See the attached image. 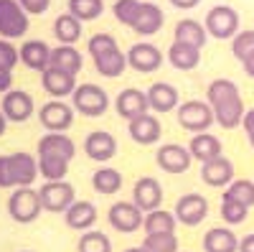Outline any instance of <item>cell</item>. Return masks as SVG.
Listing matches in <instances>:
<instances>
[{
  "label": "cell",
  "mask_w": 254,
  "mask_h": 252,
  "mask_svg": "<svg viewBox=\"0 0 254 252\" xmlns=\"http://www.w3.org/2000/svg\"><path fill=\"white\" fill-rule=\"evenodd\" d=\"M38 171L46 181H64L69 173V161L56 156H38Z\"/></svg>",
  "instance_id": "d590c367"
},
{
  "label": "cell",
  "mask_w": 254,
  "mask_h": 252,
  "mask_svg": "<svg viewBox=\"0 0 254 252\" xmlns=\"http://www.w3.org/2000/svg\"><path fill=\"white\" fill-rule=\"evenodd\" d=\"M0 188H18L10 156H0Z\"/></svg>",
  "instance_id": "bcb514c9"
},
{
  "label": "cell",
  "mask_w": 254,
  "mask_h": 252,
  "mask_svg": "<svg viewBox=\"0 0 254 252\" xmlns=\"http://www.w3.org/2000/svg\"><path fill=\"white\" fill-rule=\"evenodd\" d=\"M224 194L252 209L254 206V181H249V178H234V181L226 186Z\"/></svg>",
  "instance_id": "f35d334b"
},
{
  "label": "cell",
  "mask_w": 254,
  "mask_h": 252,
  "mask_svg": "<svg viewBox=\"0 0 254 252\" xmlns=\"http://www.w3.org/2000/svg\"><path fill=\"white\" fill-rule=\"evenodd\" d=\"M20 61V51L10 44V41H5V38H0V67L3 69H10L13 72V67Z\"/></svg>",
  "instance_id": "f6af8a7d"
},
{
  "label": "cell",
  "mask_w": 254,
  "mask_h": 252,
  "mask_svg": "<svg viewBox=\"0 0 254 252\" xmlns=\"http://www.w3.org/2000/svg\"><path fill=\"white\" fill-rule=\"evenodd\" d=\"M247 214H249V206H244V204H239V201H234L231 196L224 194V199H221V219H224L229 227L242 224V222L247 219Z\"/></svg>",
  "instance_id": "ab89813d"
},
{
  "label": "cell",
  "mask_w": 254,
  "mask_h": 252,
  "mask_svg": "<svg viewBox=\"0 0 254 252\" xmlns=\"http://www.w3.org/2000/svg\"><path fill=\"white\" fill-rule=\"evenodd\" d=\"M176 219L178 224H186V227H198L206 214H208V201L206 196L201 194H183L178 201H176Z\"/></svg>",
  "instance_id": "8fae6325"
},
{
  "label": "cell",
  "mask_w": 254,
  "mask_h": 252,
  "mask_svg": "<svg viewBox=\"0 0 254 252\" xmlns=\"http://www.w3.org/2000/svg\"><path fill=\"white\" fill-rule=\"evenodd\" d=\"M125 252H147V250H145V247H142V245H140V247H127V250H125Z\"/></svg>",
  "instance_id": "11a10c76"
},
{
  "label": "cell",
  "mask_w": 254,
  "mask_h": 252,
  "mask_svg": "<svg viewBox=\"0 0 254 252\" xmlns=\"http://www.w3.org/2000/svg\"><path fill=\"white\" fill-rule=\"evenodd\" d=\"M127 67H130V64H127V54H122L120 49L107 51V54H102V56L94 59V69H97L102 77H107V79L120 77Z\"/></svg>",
  "instance_id": "d6a6232c"
},
{
  "label": "cell",
  "mask_w": 254,
  "mask_h": 252,
  "mask_svg": "<svg viewBox=\"0 0 254 252\" xmlns=\"http://www.w3.org/2000/svg\"><path fill=\"white\" fill-rule=\"evenodd\" d=\"M71 107L84 117H102L110 107V97L99 84H79L71 94Z\"/></svg>",
  "instance_id": "7a4b0ae2"
},
{
  "label": "cell",
  "mask_w": 254,
  "mask_h": 252,
  "mask_svg": "<svg viewBox=\"0 0 254 252\" xmlns=\"http://www.w3.org/2000/svg\"><path fill=\"white\" fill-rule=\"evenodd\" d=\"M155 161H158V166L163 168L165 173L178 176V173H186L188 168H190L193 156H190L188 148H183V145H178V143H165V145H160V148H158Z\"/></svg>",
  "instance_id": "9c48e42d"
},
{
  "label": "cell",
  "mask_w": 254,
  "mask_h": 252,
  "mask_svg": "<svg viewBox=\"0 0 254 252\" xmlns=\"http://www.w3.org/2000/svg\"><path fill=\"white\" fill-rule=\"evenodd\" d=\"M242 67H244V74L254 79V54H252V56H249L247 61H242Z\"/></svg>",
  "instance_id": "f5cc1de1"
},
{
  "label": "cell",
  "mask_w": 254,
  "mask_h": 252,
  "mask_svg": "<svg viewBox=\"0 0 254 252\" xmlns=\"http://www.w3.org/2000/svg\"><path fill=\"white\" fill-rule=\"evenodd\" d=\"M76 250L79 252H112V242L99 229H89V232H81Z\"/></svg>",
  "instance_id": "8d00e7d4"
},
{
  "label": "cell",
  "mask_w": 254,
  "mask_h": 252,
  "mask_svg": "<svg viewBox=\"0 0 254 252\" xmlns=\"http://www.w3.org/2000/svg\"><path fill=\"white\" fill-rule=\"evenodd\" d=\"M54 36L61 41V46H74L81 38V20L71 13H64L54 20Z\"/></svg>",
  "instance_id": "4dcf8cb0"
},
{
  "label": "cell",
  "mask_w": 254,
  "mask_h": 252,
  "mask_svg": "<svg viewBox=\"0 0 254 252\" xmlns=\"http://www.w3.org/2000/svg\"><path fill=\"white\" fill-rule=\"evenodd\" d=\"M18 51H20V61H23L28 69H33V72H46L51 67V49H49L46 41L31 38Z\"/></svg>",
  "instance_id": "ffe728a7"
},
{
  "label": "cell",
  "mask_w": 254,
  "mask_h": 252,
  "mask_svg": "<svg viewBox=\"0 0 254 252\" xmlns=\"http://www.w3.org/2000/svg\"><path fill=\"white\" fill-rule=\"evenodd\" d=\"M171 3H173L176 8H181V10H188V8H196L201 0H171Z\"/></svg>",
  "instance_id": "816d5d0a"
},
{
  "label": "cell",
  "mask_w": 254,
  "mask_h": 252,
  "mask_svg": "<svg viewBox=\"0 0 254 252\" xmlns=\"http://www.w3.org/2000/svg\"><path fill=\"white\" fill-rule=\"evenodd\" d=\"M168 61H171L176 69H181V72H190V69L198 67V61H201V49L173 41L171 49H168Z\"/></svg>",
  "instance_id": "83f0119b"
},
{
  "label": "cell",
  "mask_w": 254,
  "mask_h": 252,
  "mask_svg": "<svg viewBox=\"0 0 254 252\" xmlns=\"http://www.w3.org/2000/svg\"><path fill=\"white\" fill-rule=\"evenodd\" d=\"M44 212L38 191H33L31 186L26 188H13V194L8 199V214L18 222V224H31L38 219V214Z\"/></svg>",
  "instance_id": "3957f363"
},
{
  "label": "cell",
  "mask_w": 254,
  "mask_h": 252,
  "mask_svg": "<svg viewBox=\"0 0 254 252\" xmlns=\"http://www.w3.org/2000/svg\"><path fill=\"white\" fill-rule=\"evenodd\" d=\"M163 20H165V15H163V10L155 3H142L132 31L140 33V36H153V33H158L163 28Z\"/></svg>",
  "instance_id": "4316f807"
},
{
  "label": "cell",
  "mask_w": 254,
  "mask_h": 252,
  "mask_svg": "<svg viewBox=\"0 0 254 252\" xmlns=\"http://www.w3.org/2000/svg\"><path fill=\"white\" fill-rule=\"evenodd\" d=\"M10 89H13V72L0 67V92H3V94H8Z\"/></svg>",
  "instance_id": "c3c4849f"
},
{
  "label": "cell",
  "mask_w": 254,
  "mask_h": 252,
  "mask_svg": "<svg viewBox=\"0 0 254 252\" xmlns=\"http://www.w3.org/2000/svg\"><path fill=\"white\" fill-rule=\"evenodd\" d=\"M132 201L137 209H142L145 214L150 212H158L163 206V186L150 178V176H142L137 183H135V191H132Z\"/></svg>",
  "instance_id": "5bb4252c"
},
{
  "label": "cell",
  "mask_w": 254,
  "mask_h": 252,
  "mask_svg": "<svg viewBox=\"0 0 254 252\" xmlns=\"http://www.w3.org/2000/svg\"><path fill=\"white\" fill-rule=\"evenodd\" d=\"M23 252H31V250H23Z\"/></svg>",
  "instance_id": "6f0895ef"
},
{
  "label": "cell",
  "mask_w": 254,
  "mask_h": 252,
  "mask_svg": "<svg viewBox=\"0 0 254 252\" xmlns=\"http://www.w3.org/2000/svg\"><path fill=\"white\" fill-rule=\"evenodd\" d=\"M242 128H244L247 138H254V110H247V115H244V122H242Z\"/></svg>",
  "instance_id": "681fc988"
},
{
  "label": "cell",
  "mask_w": 254,
  "mask_h": 252,
  "mask_svg": "<svg viewBox=\"0 0 254 252\" xmlns=\"http://www.w3.org/2000/svg\"><path fill=\"white\" fill-rule=\"evenodd\" d=\"M178 219L173 212H165V209H158V212L145 214V224L142 229L147 235H176Z\"/></svg>",
  "instance_id": "1f68e13d"
},
{
  "label": "cell",
  "mask_w": 254,
  "mask_h": 252,
  "mask_svg": "<svg viewBox=\"0 0 254 252\" xmlns=\"http://www.w3.org/2000/svg\"><path fill=\"white\" fill-rule=\"evenodd\" d=\"M84 153L97 163H107L117 153V138L107 130H92L84 138Z\"/></svg>",
  "instance_id": "4fadbf2b"
},
{
  "label": "cell",
  "mask_w": 254,
  "mask_h": 252,
  "mask_svg": "<svg viewBox=\"0 0 254 252\" xmlns=\"http://www.w3.org/2000/svg\"><path fill=\"white\" fill-rule=\"evenodd\" d=\"M127 133H130V138L137 145H155L163 135V125L155 115L147 112V115H142V117H137L127 125Z\"/></svg>",
  "instance_id": "e0dca14e"
},
{
  "label": "cell",
  "mask_w": 254,
  "mask_h": 252,
  "mask_svg": "<svg viewBox=\"0 0 254 252\" xmlns=\"http://www.w3.org/2000/svg\"><path fill=\"white\" fill-rule=\"evenodd\" d=\"M206 38H208V31H206L203 23H198V20H193V18L178 20V26H176V41L178 44H188V46L201 49L206 44Z\"/></svg>",
  "instance_id": "f1b7e54d"
},
{
  "label": "cell",
  "mask_w": 254,
  "mask_h": 252,
  "mask_svg": "<svg viewBox=\"0 0 254 252\" xmlns=\"http://www.w3.org/2000/svg\"><path fill=\"white\" fill-rule=\"evenodd\" d=\"M206 252H239V237L229 227H211L203 235Z\"/></svg>",
  "instance_id": "7402d4cb"
},
{
  "label": "cell",
  "mask_w": 254,
  "mask_h": 252,
  "mask_svg": "<svg viewBox=\"0 0 254 252\" xmlns=\"http://www.w3.org/2000/svg\"><path fill=\"white\" fill-rule=\"evenodd\" d=\"M115 49H117V41L110 33H94L89 38V54H92V59L107 54V51H115Z\"/></svg>",
  "instance_id": "ee69618b"
},
{
  "label": "cell",
  "mask_w": 254,
  "mask_h": 252,
  "mask_svg": "<svg viewBox=\"0 0 254 252\" xmlns=\"http://www.w3.org/2000/svg\"><path fill=\"white\" fill-rule=\"evenodd\" d=\"M64 217H66V224H69L71 229L89 232V229L94 227V222H97V206H94L92 201H74Z\"/></svg>",
  "instance_id": "d4e9b609"
},
{
  "label": "cell",
  "mask_w": 254,
  "mask_h": 252,
  "mask_svg": "<svg viewBox=\"0 0 254 252\" xmlns=\"http://www.w3.org/2000/svg\"><path fill=\"white\" fill-rule=\"evenodd\" d=\"M203 26L214 38H234L239 33V13L231 5H214L206 13Z\"/></svg>",
  "instance_id": "8992f818"
},
{
  "label": "cell",
  "mask_w": 254,
  "mask_h": 252,
  "mask_svg": "<svg viewBox=\"0 0 254 252\" xmlns=\"http://www.w3.org/2000/svg\"><path fill=\"white\" fill-rule=\"evenodd\" d=\"M231 54L239 61H247L254 54V31H239L231 38Z\"/></svg>",
  "instance_id": "7bdbcfd3"
},
{
  "label": "cell",
  "mask_w": 254,
  "mask_h": 252,
  "mask_svg": "<svg viewBox=\"0 0 254 252\" xmlns=\"http://www.w3.org/2000/svg\"><path fill=\"white\" fill-rule=\"evenodd\" d=\"M107 217H110L112 229H117V232H122V235L137 232V229H142V224H145V212L135 206V201H117V204H112Z\"/></svg>",
  "instance_id": "ba28073f"
},
{
  "label": "cell",
  "mask_w": 254,
  "mask_h": 252,
  "mask_svg": "<svg viewBox=\"0 0 254 252\" xmlns=\"http://www.w3.org/2000/svg\"><path fill=\"white\" fill-rule=\"evenodd\" d=\"M41 204H44V212L51 214H66L69 206L76 201V191L69 181H46L44 186L38 188Z\"/></svg>",
  "instance_id": "277c9868"
},
{
  "label": "cell",
  "mask_w": 254,
  "mask_h": 252,
  "mask_svg": "<svg viewBox=\"0 0 254 252\" xmlns=\"http://www.w3.org/2000/svg\"><path fill=\"white\" fill-rule=\"evenodd\" d=\"M249 145H252V151H254V138H249Z\"/></svg>",
  "instance_id": "9f6ffc18"
},
{
  "label": "cell",
  "mask_w": 254,
  "mask_h": 252,
  "mask_svg": "<svg viewBox=\"0 0 254 252\" xmlns=\"http://www.w3.org/2000/svg\"><path fill=\"white\" fill-rule=\"evenodd\" d=\"M41 87L46 89V94L61 99V97H71L76 92V77L69 72H61L56 67H49L46 72H41Z\"/></svg>",
  "instance_id": "9a60e30c"
},
{
  "label": "cell",
  "mask_w": 254,
  "mask_h": 252,
  "mask_svg": "<svg viewBox=\"0 0 254 252\" xmlns=\"http://www.w3.org/2000/svg\"><path fill=\"white\" fill-rule=\"evenodd\" d=\"M0 110L10 122H26L33 115V97L23 89H10L8 94H3Z\"/></svg>",
  "instance_id": "2e32d148"
},
{
  "label": "cell",
  "mask_w": 254,
  "mask_h": 252,
  "mask_svg": "<svg viewBox=\"0 0 254 252\" xmlns=\"http://www.w3.org/2000/svg\"><path fill=\"white\" fill-rule=\"evenodd\" d=\"M115 110L122 120L132 122L142 115H147V110H150V102H147V92H140L135 87H127L117 94L115 99Z\"/></svg>",
  "instance_id": "30bf717a"
},
{
  "label": "cell",
  "mask_w": 254,
  "mask_h": 252,
  "mask_svg": "<svg viewBox=\"0 0 254 252\" xmlns=\"http://www.w3.org/2000/svg\"><path fill=\"white\" fill-rule=\"evenodd\" d=\"M140 8H142L140 0H117L115 8H112V13H115V18L120 20V23H125V26L132 28L135 20H137V15H140Z\"/></svg>",
  "instance_id": "60d3db41"
},
{
  "label": "cell",
  "mask_w": 254,
  "mask_h": 252,
  "mask_svg": "<svg viewBox=\"0 0 254 252\" xmlns=\"http://www.w3.org/2000/svg\"><path fill=\"white\" fill-rule=\"evenodd\" d=\"M142 247L147 252H181L176 235H147Z\"/></svg>",
  "instance_id": "b9f144b4"
},
{
  "label": "cell",
  "mask_w": 254,
  "mask_h": 252,
  "mask_svg": "<svg viewBox=\"0 0 254 252\" xmlns=\"http://www.w3.org/2000/svg\"><path fill=\"white\" fill-rule=\"evenodd\" d=\"M81 64H84V59H81V54L74 46H56V49H51V67L76 77Z\"/></svg>",
  "instance_id": "836d02e7"
},
{
  "label": "cell",
  "mask_w": 254,
  "mask_h": 252,
  "mask_svg": "<svg viewBox=\"0 0 254 252\" xmlns=\"http://www.w3.org/2000/svg\"><path fill=\"white\" fill-rule=\"evenodd\" d=\"M18 3L28 15H41V13H46L51 0H18Z\"/></svg>",
  "instance_id": "7dc6e473"
},
{
  "label": "cell",
  "mask_w": 254,
  "mask_h": 252,
  "mask_svg": "<svg viewBox=\"0 0 254 252\" xmlns=\"http://www.w3.org/2000/svg\"><path fill=\"white\" fill-rule=\"evenodd\" d=\"M76 145L66 133H46L38 140V156H56L64 161H74Z\"/></svg>",
  "instance_id": "d6986e66"
},
{
  "label": "cell",
  "mask_w": 254,
  "mask_h": 252,
  "mask_svg": "<svg viewBox=\"0 0 254 252\" xmlns=\"http://www.w3.org/2000/svg\"><path fill=\"white\" fill-rule=\"evenodd\" d=\"M176 117H178V125L188 133H208V128L214 125V107L208 102H201V99H188L183 102L181 107L176 110Z\"/></svg>",
  "instance_id": "6da1fadb"
},
{
  "label": "cell",
  "mask_w": 254,
  "mask_h": 252,
  "mask_svg": "<svg viewBox=\"0 0 254 252\" xmlns=\"http://www.w3.org/2000/svg\"><path fill=\"white\" fill-rule=\"evenodd\" d=\"M28 31V13L18 0H0V36L5 41L20 38Z\"/></svg>",
  "instance_id": "5b68a950"
},
{
  "label": "cell",
  "mask_w": 254,
  "mask_h": 252,
  "mask_svg": "<svg viewBox=\"0 0 254 252\" xmlns=\"http://www.w3.org/2000/svg\"><path fill=\"white\" fill-rule=\"evenodd\" d=\"M201 181L206 186H214V188H224L234 181V163L229 158L219 156L214 161H208L201 166Z\"/></svg>",
  "instance_id": "ac0fdd59"
},
{
  "label": "cell",
  "mask_w": 254,
  "mask_h": 252,
  "mask_svg": "<svg viewBox=\"0 0 254 252\" xmlns=\"http://www.w3.org/2000/svg\"><path fill=\"white\" fill-rule=\"evenodd\" d=\"M147 102H150L153 112H171L178 110V89L168 82H155L150 89H147Z\"/></svg>",
  "instance_id": "44dd1931"
},
{
  "label": "cell",
  "mask_w": 254,
  "mask_h": 252,
  "mask_svg": "<svg viewBox=\"0 0 254 252\" xmlns=\"http://www.w3.org/2000/svg\"><path fill=\"white\" fill-rule=\"evenodd\" d=\"M92 188L102 196H112L122 188V173L112 166H102L92 173Z\"/></svg>",
  "instance_id": "f546056e"
},
{
  "label": "cell",
  "mask_w": 254,
  "mask_h": 252,
  "mask_svg": "<svg viewBox=\"0 0 254 252\" xmlns=\"http://www.w3.org/2000/svg\"><path fill=\"white\" fill-rule=\"evenodd\" d=\"M244 115H247V110H244L242 97H234V99L219 104V107H214V120H216V125H221L224 130L239 128V125L244 122Z\"/></svg>",
  "instance_id": "cb8c5ba5"
},
{
  "label": "cell",
  "mask_w": 254,
  "mask_h": 252,
  "mask_svg": "<svg viewBox=\"0 0 254 252\" xmlns=\"http://www.w3.org/2000/svg\"><path fill=\"white\" fill-rule=\"evenodd\" d=\"M188 151H190V156H193L196 161L208 163V161H214V158L221 156V140L216 135H211V133H198V135H193V140L188 143Z\"/></svg>",
  "instance_id": "484cf974"
},
{
  "label": "cell",
  "mask_w": 254,
  "mask_h": 252,
  "mask_svg": "<svg viewBox=\"0 0 254 252\" xmlns=\"http://www.w3.org/2000/svg\"><path fill=\"white\" fill-rule=\"evenodd\" d=\"M234 97H239V87L231 79H214L206 87V102L211 107H219V104L234 99Z\"/></svg>",
  "instance_id": "e575fe53"
},
{
  "label": "cell",
  "mask_w": 254,
  "mask_h": 252,
  "mask_svg": "<svg viewBox=\"0 0 254 252\" xmlns=\"http://www.w3.org/2000/svg\"><path fill=\"white\" fill-rule=\"evenodd\" d=\"M74 107L61 99H51L38 110V120L46 128V133H66L74 122Z\"/></svg>",
  "instance_id": "52a82bcc"
},
{
  "label": "cell",
  "mask_w": 254,
  "mask_h": 252,
  "mask_svg": "<svg viewBox=\"0 0 254 252\" xmlns=\"http://www.w3.org/2000/svg\"><path fill=\"white\" fill-rule=\"evenodd\" d=\"M10 161H13V173H15V186H18V188L31 186V183L41 176V171H38V158H33L31 153H23V151L13 153Z\"/></svg>",
  "instance_id": "603a6c76"
},
{
  "label": "cell",
  "mask_w": 254,
  "mask_h": 252,
  "mask_svg": "<svg viewBox=\"0 0 254 252\" xmlns=\"http://www.w3.org/2000/svg\"><path fill=\"white\" fill-rule=\"evenodd\" d=\"M104 10V0H69V13L79 20H97Z\"/></svg>",
  "instance_id": "74e56055"
},
{
  "label": "cell",
  "mask_w": 254,
  "mask_h": 252,
  "mask_svg": "<svg viewBox=\"0 0 254 252\" xmlns=\"http://www.w3.org/2000/svg\"><path fill=\"white\" fill-rule=\"evenodd\" d=\"M239 252H254V232H249L239 240Z\"/></svg>",
  "instance_id": "f907efd6"
},
{
  "label": "cell",
  "mask_w": 254,
  "mask_h": 252,
  "mask_svg": "<svg viewBox=\"0 0 254 252\" xmlns=\"http://www.w3.org/2000/svg\"><path fill=\"white\" fill-rule=\"evenodd\" d=\"M127 64H130L135 72L150 74V72H158L160 69L163 54H160L158 46L147 44V41H140V44H132L130 51H127Z\"/></svg>",
  "instance_id": "7c38bea8"
},
{
  "label": "cell",
  "mask_w": 254,
  "mask_h": 252,
  "mask_svg": "<svg viewBox=\"0 0 254 252\" xmlns=\"http://www.w3.org/2000/svg\"><path fill=\"white\" fill-rule=\"evenodd\" d=\"M5 128H8V117L3 115V110H0V135L5 133Z\"/></svg>",
  "instance_id": "db71d44e"
}]
</instances>
